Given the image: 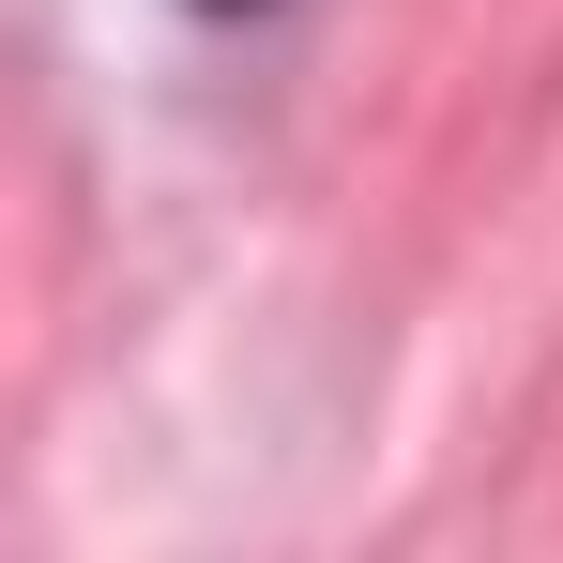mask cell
<instances>
[{
	"mask_svg": "<svg viewBox=\"0 0 563 563\" xmlns=\"http://www.w3.org/2000/svg\"><path fill=\"white\" fill-rule=\"evenodd\" d=\"M213 15H244V0H213Z\"/></svg>",
	"mask_w": 563,
	"mask_h": 563,
	"instance_id": "obj_1",
	"label": "cell"
}]
</instances>
